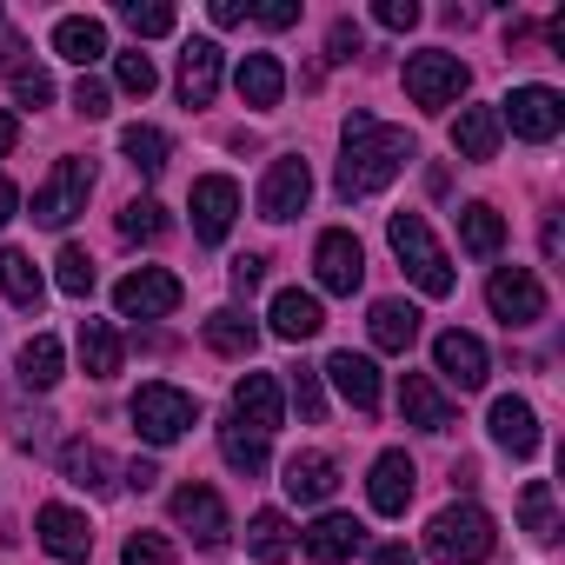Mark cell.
I'll return each instance as SVG.
<instances>
[{
  "label": "cell",
  "mask_w": 565,
  "mask_h": 565,
  "mask_svg": "<svg viewBox=\"0 0 565 565\" xmlns=\"http://www.w3.org/2000/svg\"><path fill=\"white\" fill-rule=\"evenodd\" d=\"M413 160V134L386 127L373 114H347L340 127V200H366L380 186H393Z\"/></svg>",
  "instance_id": "6da1fadb"
},
{
  "label": "cell",
  "mask_w": 565,
  "mask_h": 565,
  "mask_svg": "<svg viewBox=\"0 0 565 565\" xmlns=\"http://www.w3.org/2000/svg\"><path fill=\"white\" fill-rule=\"evenodd\" d=\"M386 239H393L399 266L413 273V287H419L426 300H446V294L459 287L446 246H439V239H433V226H426V213H393V220H386Z\"/></svg>",
  "instance_id": "7a4b0ae2"
},
{
  "label": "cell",
  "mask_w": 565,
  "mask_h": 565,
  "mask_svg": "<svg viewBox=\"0 0 565 565\" xmlns=\"http://www.w3.org/2000/svg\"><path fill=\"white\" fill-rule=\"evenodd\" d=\"M492 545H499V532H492V512L486 505H446L433 525H426V552L433 558H446V565H479V558H492Z\"/></svg>",
  "instance_id": "3957f363"
},
{
  "label": "cell",
  "mask_w": 565,
  "mask_h": 565,
  "mask_svg": "<svg viewBox=\"0 0 565 565\" xmlns=\"http://www.w3.org/2000/svg\"><path fill=\"white\" fill-rule=\"evenodd\" d=\"M134 433L147 439V446H173V439H186L193 433V419H200V399L193 393H180V386H167V380H147L140 393H134Z\"/></svg>",
  "instance_id": "277c9868"
},
{
  "label": "cell",
  "mask_w": 565,
  "mask_h": 565,
  "mask_svg": "<svg viewBox=\"0 0 565 565\" xmlns=\"http://www.w3.org/2000/svg\"><path fill=\"white\" fill-rule=\"evenodd\" d=\"M399 81H406V100L413 107H426V114H439V107H452L459 94H466V61L459 54H446V47H426V54H413L406 67H399Z\"/></svg>",
  "instance_id": "5b68a950"
},
{
  "label": "cell",
  "mask_w": 565,
  "mask_h": 565,
  "mask_svg": "<svg viewBox=\"0 0 565 565\" xmlns=\"http://www.w3.org/2000/svg\"><path fill=\"white\" fill-rule=\"evenodd\" d=\"M499 127H512L519 140L545 147V140H558V127H565V100H558L552 87H512V94L499 100Z\"/></svg>",
  "instance_id": "8992f818"
},
{
  "label": "cell",
  "mask_w": 565,
  "mask_h": 565,
  "mask_svg": "<svg viewBox=\"0 0 565 565\" xmlns=\"http://www.w3.org/2000/svg\"><path fill=\"white\" fill-rule=\"evenodd\" d=\"M87 193H94V167L81 153H67V160H54L47 186L34 193V220L41 226H67L74 213H87Z\"/></svg>",
  "instance_id": "52a82bcc"
},
{
  "label": "cell",
  "mask_w": 565,
  "mask_h": 565,
  "mask_svg": "<svg viewBox=\"0 0 565 565\" xmlns=\"http://www.w3.org/2000/svg\"><path fill=\"white\" fill-rule=\"evenodd\" d=\"M114 307H120V320H167L180 307V279L167 266H134L114 287Z\"/></svg>",
  "instance_id": "ba28073f"
},
{
  "label": "cell",
  "mask_w": 565,
  "mask_h": 565,
  "mask_svg": "<svg viewBox=\"0 0 565 565\" xmlns=\"http://www.w3.org/2000/svg\"><path fill=\"white\" fill-rule=\"evenodd\" d=\"M307 200H313V167L300 153H279L259 180V220H294L307 213Z\"/></svg>",
  "instance_id": "9c48e42d"
},
{
  "label": "cell",
  "mask_w": 565,
  "mask_h": 565,
  "mask_svg": "<svg viewBox=\"0 0 565 565\" xmlns=\"http://www.w3.org/2000/svg\"><path fill=\"white\" fill-rule=\"evenodd\" d=\"M486 300H492V313H499L505 327H532V320H545V287H539V273H532V266H499V273H492V287H486Z\"/></svg>",
  "instance_id": "30bf717a"
},
{
  "label": "cell",
  "mask_w": 565,
  "mask_h": 565,
  "mask_svg": "<svg viewBox=\"0 0 565 565\" xmlns=\"http://www.w3.org/2000/svg\"><path fill=\"white\" fill-rule=\"evenodd\" d=\"M173 525H180V532H193V545H206V552H220V545L233 539L226 505H220V492H213V486H180V492H173Z\"/></svg>",
  "instance_id": "8fae6325"
},
{
  "label": "cell",
  "mask_w": 565,
  "mask_h": 565,
  "mask_svg": "<svg viewBox=\"0 0 565 565\" xmlns=\"http://www.w3.org/2000/svg\"><path fill=\"white\" fill-rule=\"evenodd\" d=\"M313 266H320V287H327V294H360V279H366V246H360L347 226H333V233H320Z\"/></svg>",
  "instance_id": "7c38bea8"
},
{
  "label": "cell",
  "mask_w": 565,
  "mask_h": 565,
  "mask_svg": "<svg viewBox=\"0 0 565 565\" xmlns=\"http://www.w3.org/2000/svg\"><path fill=\"white\" fill-rule=\"evenodd\" d=\"M233 220H239V186H233L226 173H206V180H193V239L220 246V239L233 233Z\"/></svg>",
  "instance_id": "4fadbf2b"
},
{
  "label": "cell",
  "mask_w": 565,
  "mask_h": 565,
  "mask_svg": "<svg viewBox=\"0 0 565 565\" xmlns=\"http://www.w3.org/2000/svg\"><path fill=\"white\" fill-rule=\"evenodd\" d=\"M413 486H419V466L393 446V452H380V459H373L366 499H373V512H380V519H399V512L413 505Z\"/></svg>",
  "instance_id": "5bb4252c"
},
{
  "label": "cell",
  "mask_w": 565,
  "mask_h": 565,
  "mask_svg": "<svg viewBox=\"0 0 565 565\" xmlns=\"http://www.w3.org/2000/svg\"><path fill=\"white\" fill-rule=\"evenodd\" d=\"M279 413H287V399H279V380H273V373H246V380L233 386V419H239L246 433L273 439V433H279Z\"/></svg>",
  "instance_id": "9a60e30c"
},
{
  "label": "cell",
  "mask_w": 565,
  "mask_h": 565,
  "mask_svg": "<svg viewBox=\"0 0 565 565\" xmlns=\"http://www.w3.org/2000/svg\"><path fill=\"white\" fill-rule=\"evenodd\" d=\"M34 532H41V545H47L54 558H67V565H81V558L94 552V525H87V512H74V505H41V512H34Z\"/></svg>",
  "instance_id": "2e32d148"
},
{
  "label": "cell",
  "mask_w": 565,
  "mask_h": 565,
  "mask_svg": "<svg viewBox=\"0 0 565 565\" xmlns=\"http://www.w3.org/2000/svg\"><path fill=\"white\" fill-rule=\"evenodd\" d=\"M433 360H439V373H446V380H452L459 393H479V386H486V373H492L486 347H479L472 333H459V327L433 340Z\"/></svg>",
  "instance_id": "e0dca14e"
},
{
  "label": "cell",
  "mask_w": 565,
  "mask_h": 565,
  "mask_svg": "<svg viewBox=\"0 0 565 565\" xmlns=\"http://www.w3.org/2000/svg\"><path fill=\"white\" fill-rule=\"evenodd\" d=\"M300 545H307V558L340 565V558H353V552L366 545V525H360V519H347V512H320V519L300 532Z\"/></svg>",
  "instance_id": "ac0fdd59"
},
{
  "label": "cell",
  "mask_w": 565,
  "mask_h": 565,
  "mask_svg": "<svg viewBox=\"0 0 565 565\" xmlns=\"http://www.w3.org/2000/svg\"><path fill=\"white\" fill-rule=\"evenodd\" d=\"M279 486H287V499H300V505H327L333 486H340V466H333V452H294Z\"/></svg>",
  "instance_id": "d6986e66"
},
{
  "label": "cell",
  "mask_w": 565,
  "mask_h": 565,
  "mask_svg": "<svg viewBox=\"0 0 565 565\" xmlns=\"http://www.w3.org/2000/svg\"><path fill=\"white\" fill-rule=\"evenodd\" d=\"M327 380L340 386V399H347L353 413H380V366H373L366 353H333V360H327Z\"/></svg>",
  "instance_id": "ffe728a7"
},
{
  "label": "cell",
  "mask_w": 565,
  "mask_h": 565,
  "mask_svg": "<svg viewBox=\"0 0 565 565\" xmlns=\"http://www.w3.org/2000/svg\"><path fill=\"white\" fill-rule=\"evenodd\" d=\"M220 94V41H186L180 47V100L206 107Z\"/></svg>",
  "instance_id": "44dd1931"
},
{
  "label": "cell",
  "mask_w": 565,
  "mask_h": 565,
  "mask_svg": "<svg viewBox=\"0 0 565 565\" xmlns=\"http://www.w3.org/2000/svg\"><path fill=\"white\" fill-rule=\"evenodd\" d=\"M266 320H273V333H279V340H294V347H300V340H313V333L327 327V313H320V294H300V287L273 294V313H266Z\"/></svg>",
  "instance_id": "7402d4cb"
},
{
  "label": "cell",
  "mask_w": 565,
  "mask_h": 565,
  "mask_svg": "<svg viewBox=\"0 0 565 565\" xmlns=\"http://www.w3.org/2000/svg\"><path fill=\"white\" fill-rule=\"evenodd\" d=\"M399 413H406V426H419V433H446V426H452V406H446V393H439L426 373H406V380H399Z\"/></svg>",
  "instance_id": "603a6c76"
},
{
  "label": "cell",
  "mask_w": 565,
  "mask_h": 565,
  "mask_svg": "<svg viewBox=\"0 0 565 565\" xmlns=\"http://www.w3.org/2000/svg\"><path fill=\"white\" fill-rule=\"evenodd\" d=\"M492 439L512 452V459H532L539 452V413L525 406V399H492Z\"/></svg>",
  "instance_id": "cb8c5ba5"
},
{
  "label": "cell",
  "mask_w": 565,
  "mask_h": 565,
  "mask_svg": "<svg viewBox=\"0 0 565 565\" xmlns=\"http://www.w3.org/2000/svg\"><path fill=\"white\" fill-rule=\"evenodd\" d=\"M54 54H61V61H74V67L87 74L94 61H107V28H100L94 14H67V21L54 28Z\"/></svg>",
  "instance_id": "d4e9b609"
},
{
  "label": "cell",
  "mask_w": 565,
  "mask_h": 565,
  "mask_svg": "<svg viewBox=\"0 0 565 565\" xmlns=\"http://www.w3.org/2000/svg\"><path fill=\"white\" fill-rule=\"evenodd\" d=\"M233 87H239L246 107H279V94H287V67H279L273 54H246L233 67Z\"/></svg>",
  "instance_id": "484cf974"
},
{
  "label": "cell",
  "mask_w": 565,
  "mask_h": 565,
  "mask_svg": "<svg viewBox=\"0 0 565 565\" xmlns=\"http://www.w3.org/2000/svg\"><path fill=\"white\" fill-rule=\"evenodd\" d=\"M294 545H300V539H294L287 512H273V505H266V512H253V519H246V552H253L259 565H287V558H294Z\"/></svg>",
  "instance_id": "4316f807"
},
{
  "label": "cell",
  "mask_w": 565,
  "mask_h": 565,
  "mask_svg": "<svg viewBox=\"0 0 565 565\" xmlns=\"http://www.w3.org/2000/svg\"><path fill=\"white\" fill-rule=\"evenodd\" d=\"M499 140H505L499 107H459V120H452V147H459L466 160H492Z\"/></svg>",
  "instance_id": "83f0119b"
},
{
  "label": "cell",
  "mask_w": 565,
  "mask_h": 565,
  "mask_svg": "<svg viewBox=\"0 0 565 565\" xmlns=\"http://www.w3.org/2000/svg\"><path fill=\"white\" fill-rule=\"evenodd\" d=\"M366 327H373V347H380V353H406V347L419 340V307H406V300H373Z\"/></svg>",
  "instance_id": "f1b7e54d"
},
{
  "label": "cell",
  "mask_w": 565,
  "mask_h": 565,
  "mask_svg": "<svg viewBox=\"0 0 565 565\" xmlns=\"http://www.w3.org/2000/svg\"><path fill=\"white\" fill-rule=\"evenodd\" d=\"M120 360H127V347H120L114 320H81V366H87V380H114Z\"/></svg>",
  "instance_id": "f546056e"
},
{
  "label": "cell",
  "mask_w": 565,
  "mask_h": 565,
  "mask_svg": "<svg viewBox=\"0 0 565 565\" xmlns=\"http://www.w3.org/2000/svg\"><path fill=\"white\" fill-rule=\"evenodd\" d=\"M0 294H8L14 307H28V313H34L41 294H47V287H41V266H34L21 246H0Z\"/></svg>",
  "instance_id": "4dcf8cb0"
},
{
  "label": "cell",
  "mask_w": 565,
  "mask_h": 565,
  "mask_svg": "<svg viewBox=\"0 0 565 565\" xmlns=\"http://www.w3.org/2000/svg\"><path fill=\"white\" fill-rule=\"evenodd\" d=\"M459 246L479 253V259H492V253L505 246V220H499V206H486V200L459 206Z\"/></svg>",
  "instance_id": "1f68e13d"
},
{
  "label": "cell",
  "mask_w": 565,
  "mask_h": 565,
  "mask_svg": "<svg viewBox=\"0 0 565 565\" xmlns=\"http://www.w3.org/2000/svg\"><path fill=\"white\" fill-rule=\"evenodd\" d=\"M200 333H206V347H213V353H226V360H246V353L259 347V327H253L246 313H233V307L206 313V327H200Z\"/></svg>",
  "instance_id": "d6a6232c"
},
{
  "label": "cell",
  "mask_w": 565,
  "mask_h": 565,
  "mask_svg": "<svg viewBox=\"0 0 565 565\" xmlns=\"http://www.w3.org/2000/svg\"><path fill=\"white\" fill-rule=\"evenodd\" d=\"M61 366H67V353H61L54 333H34V340L21 347V386L47 393V386H61Z\"/></svg>",
  "instance_id": "836d02e7"
},
{
  "label": "cell",
  "mask_w": 565,
  "mask_h": 565,
  "mask_svg": "<svg viewBox=\"0 0 565 565\" xmlns=\"http://www.w3.org/2000/svg\"><path fill=\"white\" fill-rule=\"evenodd\" d=\"M120 153H127V167H134V173H160L173 147H167V134H160V127H127V134H120Z\"/></svg>",
  "instance_id": "e575fe53"
},
{
  "label": "cell",
  "mask_w": 565,
  "mask_h": 565,
  "mask_svg": "<svg viewBox=\"0 0 565 565\" xmlns=\"http://www.w3.org/2000/svg\"><path fill=\"white\" fill-rule=\"evenodd\" d=\"M220 452H226V466H233V472H246V479H253V472H266V439H259V433H246L239 419H233V426H220Z\"/></svg>",
  "instance_id": "d590c367"
},
{
  "label": "cell",
  "mask_w": 565,
  "mask_h": 565,
  "mask_svg": "<svg viewBox=\"0 0 565 565\" xmlns=\"http://www.w3.org/2000/svg\"><path fill=\"white\" fill-rule=\"evenodd\" d=\"M61 472H67L74 486H87V492H107V472H114V466H107V452H100V446L74 439V446L61 452Z\"/></svg>",
  "instance_id": "8d00e7d4"
},
{
  "label": "cell",
  "mask_w": 565,
  "mask_h": 565,
  "mask_svg": "<svg viewBox=\"0 0 565 565\" xmlns=\"http://www.w3.org/2000/svg\"><path fill=\"white\" fill-rule=\"evenodd\" d=\"M519 519H525V532H532L539 545L558 539V512H552V486H545V479H532V486L519 492Z\"/></svg>",
  "instance_id": "74e56055"
},
{
  "label": "cell",
  "mask_w": 565,
  "mask_h": 565,
  "mask_svg": "<svg viewBox=\"0 0 565 565\" xmlns=\"http://www.w3.org/2000/svg\"><path fill=\"white\" fill-rule=\"evenodd\" d=\"M54 287L74 294V300L94 294V259H87V246H61V259H54Z\"/></svg>",
  "instance_id": "f35d334b"
},
{
  "label": "cell",
  "mask_w": 565,
  "mask_h": 565,
  "mask_svg": "<svg viewBox=\"0 0 565 565\" xmlns=\"http://www.w3.org/2000/svg\"><path fill=\"white\" fill-rule=\"evenodd\" d=\"M120 21H127L140 41H160V34H173V28H180V14L167 8V0H147V8H140V0H127V8H120Z\"/></svg>",
  "instance_id": "ab89813d"
},
{
  "label": "cell",
  "mask_w": 565,
  "mask_h": 565,
  "mask_svg": "<svg viewBox=\"0 0 565 565\" xmlns=\"http://www.w3.org/2000/svg\"><path fill=\"white\" fill-rule=\"evenodd\" d=\"M120 233L140 239V246L160 239V233H167V206H160V200H127V206H120Z\"/></svg>",
  "instance_id": "60d3db41"
},
{
  "label": "cell",
  "mask_w": 565,
  "mask_h": 565,
  "mask_svg": "<svg viewBox=\"0 0 565 565\" xmlns=\"http://www.w3.org/2000/svg\"><path fill=\"white\" fill-rule=\"evenodd\" d=\"M114 81H120V94H134V100H147V94H153V87H160V74H153V61H147V54H140V47H134V54H120V61H114Z\"/></svg>",
  "instance_id": "b9f144b4"
},
{
  "label": "cell",
  "mask_w": 565,
  "mask_h": 565,
  "mask_svg": "<svg viewBox=\"0 0 565 565\" xmlns=\"http://www.w3.org/2000/svg\"><path fill=\"white\" fill-rule=\"evenodd\" d=\"M294 406H300V419H307V426H320V419H327V393H320V373H307V366L294 373Z\"/></svg>",
  "instance_id": "7bdbcfd3"
},
{
  "label": "cell",
  "mask_w": 565,
  "mask_h": 565,
  "mask_svg": "<svg viewBox=\"0 0 565 565\" xmlns=\"http://www.w3.org/2000/svg\"><path fill=\"white\" fill-rule=\"evenodd\" d=\"M120 565H173V545L160 532H134L127 552H120Z\"/></svg>",
  "instance_id": "ee69618b"
},
{
  "label": "cell",
  "mask_w": 565,
  "mask_h": 565,
  "mask_svg": "<svg viewBox=\"0 0 565 565\" xmlns=\"http://www.w3.org/2000/svg\"><path fill=\"white\" fill-rule=\"evenodd\" d=\"M14 100H21V107H47V100H54V81H47L41 67H14Z\"/></svg>",
  "instance_id": "f6af8a7d"
},
{
  "label": "cell",
  "mask_w": 565,
  "mask_h": 565,
  "mask_svg": "<svg viewBox=\"0 0 565 565\" xmlns=\"http://www.w3.org/2000/svg\"><path fill=\"white\" fill-rule=\"evenodd\" d=\"M373 21H380V28H393V34H406V28H419V0H380Z\"/></svg>",
  "instance_id": "bcb514c9"
},
{
  "label": "cell",
  "mask_w": 565,
  "mask_h": 565,
  "mask_svg": "<svg viewBox=\"0 0 565 565\" xmlns=\"http://www.w3.org/2000/svg\"><path fill=\"white\" fill-rule=\"evenodd\" d=\"M246 21H259V28H294L300 21V0H259V8H246Z\"/></svg>",
  "instance_id": "7dc6e473"
},
{
  "label": "cell",
  "mask_w": 565,
  "mask_h": 565,
  "mask_svg": "<svg viewBox=\"0 0 565 565\" xmlns=\"http://www.w3.org/2000/svg\"><path fill=\"white\" fill-rule=\"evenodd\" d=\"M74 114H87V120L107 114V87H100L94 74H81V87H74Z\"/></svg>",
  "instance_id": "c3c4849f"
},
{
  "label": "cell",
  "mask_w": 565,
  "mask_h": 565,
  "mask_svg": "<svg viewBox=\"0 0 565 565\" xmlns=\"http://www.w3.org/2000/svg\"><path fill=\"white\" fill-rule=\"evenodd\" d=\"M360 54V28L353 21H333V34H327V61H353Z\"/></svg>",
  "instance_id": "681fc988"
},
{
  "label": "cell",
  "mask_w": 565,
  "mask_h": 565,
  "mask_svg": "<svg viewBox=\"0 0 565 565\" xmlns=\"http://www.w3.org/2000/svg\"><path fill=\"white\" fill-rule=\"evenodd\" d=\"M259 279H266V259H259V253H239V259H233V294H253Z\"/></svg>",
  "instance_id": "f907efd6"
},
{
  "label": "cell",
  "mask_w": 565,
  "mask_h": 565,
  "mask_svg": "<svg viewBox=\"0 0 565 565\" xmlns=\"http://www.w3.org/2000/svg\"><path fill=\"white\" fill-rule=\"evenodd\" d=\"M239 21H246L239 0H213V28H239Z\"/></svg>",
  "instance_id": "816d5d0a"
},
{
  "label": "cell",
  "mask_w": 565,
  "mask_h": 565,
  "mask_svg": "<svg viewBox=\"0 0 565 565\" xmlns=\"http://www.w3.org/2000/svg\"><path fill=\"white\" fill-rule=\"evenodd\" d=\"M14 213H21V193H14V180H8V173H0V226H8Z\"/></svg>",
  "instance_id": "f5cc1de1"
},
{
  "label": "cell",
  "mask_w": 565,
  "mask_h": 565,
  "mask_svg": "<svg viewBox=\"0 0 565 565\" xmlns=\"http://www.w3.org/2000/svg\"><path fill=\"white\" fill-rule=\"evenodd\" d=\"M153 479H160V472H153V459H134V466H127V486H134V492H147Z\"/></svg>",
  "instance_id": "db71d44e"
},
{
  "label": "cell",
  "mask_w": 565,
  "mask_h": 565,
  "mask_svg": "<svg viewBox=\"0 0 565 565\" xmlns=\"http://www.w3.org/2000/svg\"><path fill=\"white\" fill-rule=\"evenodd\" d=\"M373 565H419V558H413L406 545H380V552H373Z\"/></svg>",
  "instance_id": "11a10c76"
},
{
  "label": "cell",
  "mask_w": 565,
  "mask_h": 565,
  "mask_svg": "<svg viewBox=\"0 0 565 565\" xmlns=\"http://www.w3.org/2000/svg\"><path fill=\"white\" fill-rule=\"evenodd\" d=\"M14 140H21V127H14V114L0 107V153H14Z\"/></svg>",
  "instance_id": "9f6ffc18"
}]
</instances>
